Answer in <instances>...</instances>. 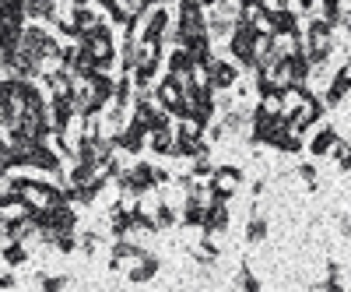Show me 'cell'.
I'll return each instance as SVG.
<instances>
[{"label": "cell", "mask_w": 351, "mask_h": 292, "mask_svg": "<svg viewBox=\"0 0 351 292\" xmlns=\"http://www.w3.org/2000/svg\"><path fill=\"white\" fill-rule=\"evenodd\" d=\"M18 285V278L11 275V271H4V275H0V289H14Z\"/></svg>", "instance_id": "obj_26"}, {"label": "cell", "mask_w": 351, "mask_h": 292, "mask_svg": "<svg viewBox=\"0 0 351 292\" xmlns=\"http://www.w3.org/2000/svg\"><path fill=\"white\" fill-rule=\"evenodd\" d=\"M267 187H271V183H267V180H263V177H260V180H253V187H250V194H253V201H263V194H267Z\"/></svg>", "instance_id": "obj_24"}, {"label": "cell", "mask_w": 351, "mask_h": 292, "mask_svg": "<svg viewBox=\"0 0 351 292\" xmlns=\"http://www.w3.org/2000/svg\"><path fill=\"white\" fill-rule=\"evenodd\" d=\"M327 159H334L337 172H351V141H344V137L337 134V141L330 144V155H327Z\"/></svg>", "instance_id": "obj_15"}, {"label": "cell", "mask_w": 351, "mask_h": 292, "mask_svg": "<svg viewBox=\"0 0 351 292\" xmlns=\"http://www.w3.org/2000/svg\"><path fill=\"white\" fill-rule=\"evenodd\" d=\"M334 141H337V127H334V124H316V134L306 137V152H309L313 159H327Z\"/></svg>", "instance_id": "obj_10"}, {"label": "cell", "mask_w": 351, "mask_h": 292, "mask_svg": "<svg viewBox=\"0 0 351 292\" xmlns=\"http://www.w3.org/2000/svg\"><path fill=\"white\" fill-rule=\"evenodd\" d=\"M67 21H71V28H74V39H77L81 32H88V28H95V25L102 21V14H99L92 4H81V8H74V4H71Z\"/></svg>", "instance_id": "obj_13"}, {"label": "cell", "mask_w": 351, "mask_h": 292, "mask_svg": "<svg viewBox=\"0 0 351 292\" xmlns=\"http://www.w3.org/2000/svg\"><path fill=\"white\" fill-rule=\"evenodd\" d=\"M232 285H236V289H246V292H260V289H263V282L253 275V268L246 265V260L239 265V271H236V282H232Z\"/></svg>", "instance_id": "obj_18"}, {"label": "cell", "mask_w": 351, "mask_h": 292, "mask_svg": "<svg viewBox=\"0 0 351 292\" xmlns=\"http://www.w3.org/2000/svg\"><path fill=\"white\" fill-rule=\"evenodd\" d=\"M152 215H155V225H158V232H169V229H176L180 225V212H176V204L172 201H155V208H152Z\"/></svg>", "instance_id": "obj_14"}, {"label": "cell", "mask_w": 351, "mask_h": 292, "mask_svg": "<svg viewBox=\"0 0 351 292\" xmlns=\"http://www.w3.org/2000/svg\"><path fill=\"white\" fill-rule=\"evenodd\" d=\"M295 177L306 183V190H316V187H319V169H316V162H299V166H295Z\"/></svg>", "instance_id": "obj_20"}, {"label": "cell", "mask_w": 351, "mask_h": 292, "mask_svg": "<svg viewBox=\"0 0 351 292\" xmlns=\"http://www.w3.org/2000/svg\"><path fill=\"white\" fill-rule=\"evenodd\" d=\"M116 148H120L123 155H137V152H144L148 148V131H144L134 116L120 127V134H116Z\"/></svg>", "instance_id": "obj_9"}, {"label": "cell", "mask_w": 351, "mask_h": 292, "mask_svg": "<svg viewBox=\"0 0 351 292\" xmlns=\"http://www.w3.org/2000/svg\"><path fill=\"white\" fill-rule=\"evenodd\" d=\"M14 99V78L8 74V78H0V106H8Z\"/></svg>", "instance_id": "obj_23"}, {"label": "cell", "mask_w": 351, "mask_h": 292, "mask_svg": "<svg viewBox=\"0 0 351 292\" xmlns=\"http://www.w3.org/2000/svg\"><path fill=\"white\" fill-rule=\"evenodd\" d=\"M337 232H341V236H344V240H351V212L337 218Z\"/></svg>", "instance_id": "obj_25"}, {"label": "cell", "mask_w": 351, "mask_h": 292, "mask_svg": "<svg viewBox=\"0 0 351 292\" xmlns=\"http://www.w3.org/2000/svg\"><path fill=\"white\" fill-rule=\"evenodd\" d=\"M148 148L162 159H176V127H158V131H148Z\"/></svg>", "instance_id": "obj_12"}, {"label": "cell", "mask_w": 351, "mask_h": 292, "mask_svg": "<svg viewBox=\"0 0 351 292\" xmlns=\"http://www.w3.org/2000/svg\"><path fill=\"white\" fill-rule=\"evenodd\" d=\"M158 271H162V257H158V254H152V250H144L141 257H134V260H130V268H127V282H130V285H148V282H155V278H158Z\"/></svg>", "instance_id": "obj_8"}, {"label": "cell", "mask_w": 351, "mask_h": 292, "mask_svg": "<svg viewBox=\"0 0 351 292\" xmlns=\"http://www.w3.org/2000/svg\"><path fill=\"white\" fill-rule=\"evenodd\" d=\"M49 247L56 254H77V232H56Z\"/></svg>", "instance_id": "obj_21"}, {"label": "cell", "mask_w": 351, "mask_h": 292, "mask_svg": "<svg viewBox=\"0 0 351 292\" xmlns=\"http://www.w3.org/2000/svg\"><path fill=\"white\" fill-rule=\"evenodd\" d=\"M243 169L239 166H215L211 177H208V187H211V197H221V201H232L239 190H243Z\"/></svg>", "instance_id": "obj_4"}, {"label": "cell", "mask_w": 351, "mask_h": 292, "mask_svg": "<svg viewBox=\"0 0 351 292\" xmlns=\"http://www.w3.org/2000/svg\"><path fill=\"white\" fill-rule=\"evenodd\" d=\"M239 78H243V67L236 60H225V56H211V60H208V81H211L215 92L232 89Z\"/></svg>", "instance_id": "obj_5"}, {"label": "cell", "mask_w": 351, "mask_h": 292, "mask_svg": "<svg viewBox=\"0 0 351 292\" xmlns=\"http://www.w3.org/2000/svg\"><path fill=\"white\" fill-rule=\"evenodd\" d=\"M197 4H200V8H204V11H208V8H211V4H218V0H197Z\"/></svg>", "instance_id": "obj_27"}, {"label": "cell", "mask_w": 351, "mask_h": 292, "mask_svg": "<svg viewBox=\"0 0 351 292\" xmlns=\"http://www.w3.org/2000/svg\"><path fill=\"white\" fill-rule=\"evenodd\" d=\"M228 225H232V208H228V201L211 197L208 212H204V222H200V232H208V236H225Z\"/></svg>", "instance_id": "obj_6"}, {"label": "cell", "mask_w": 351, "mask_h": 292, "mask_svg": "<svg viewBox=\"0 0 351 292\" xmlns=\"http://www.w3.org/2000/svg\"><path fill=\"white\" fill-rule=\"evenodd\" d=\"M102 232L99 229H84V232H77V254H84V257H95L99 254V247H102Z\"/></svg>", "instance_id": "obj_16"}, {"label": "cell", "mask_w": 351, "mask_h": 292, "mask_svg": "<svg viewBox=\"0 0 351 292\" xmlns=\"http://www.w3.org/2000/svg\"><path fill=\"white\" fill-rule=\"evenodd\" d=\"M211 169H215L211 152H204V155L190 159V177H193V180H208V177H211Z\"/></svg>", "instance_id": "obj_19"}, {"label": "cell", "mask_w": 351, "mask_h": 292, "mask_svg": "<svg viewBox=\"0 0 351 292\" xmlns=\"http://www.w3.org/2000/svg\"><path fill=\"white\" fill-rule=\"evenodd\" d=\"M228 43V53H232V60H236L243 71L253 74L256 67V32H253V25L250 21H236V28H232V36L225 39Z\"/></svg>", "instance_id": "obj_3"}, {"label": "cell", "mask_w": 351, "mask_h": 292, "mask_svg": "<svg viewBox=\"0 0 351 292\" xmlns=\"http://www.w3.org/2000/svg\"><path fill=\"white\" fill-rule=\"evenodd\" d=\"M21 8H25V18L28 21L53 25L56 18H60V0H21Z\"/></svg>", "instance_id": "obj_11"}, {"label": "cell", "mask_w": 351, "mask_h": 292, "mask_svg": "<svg viewBox=\"0 0 351 292\" xmlns=\"http://www.w3.org/2000/svg\"><path fill=\"white\" fill-rule=\"evenodd\" d=\"M39 285L46 292H56V289H67L71 285V275H39Z\"/></svg>", "instance_id": "obj_22"}, {"label": "cell", "mask_w": 351, "mask_h": 292, "mask_svg": "<svg viewBox=\"0 0 351 292\" xmlns=\"http://www.w3.org/2000/svg\"><path fill=\"white\" fill-rule=\"evenodd\" d=\"M112 183L120 187V194H127V197H144V194H155V190H158V183H155V166H152V162H130Z\"/></svg>", "instance_id": "obj_2"}, {"label": "cell", "mask_w": 351, "mask_h": 292, "mask_svg": "<svg viewBox=\"0 0 351 292\" xmlns=\"http://www.w3.org/2000/svg\"><path fill=\"white\" fill-rule=\"evenodd\" d=\"M267 236H271V215L263 212L260 201H253V212L243 225V240H246V247H260V243H267Z\"/></svg>", "instance_id": "obj_7"}, {"label": "cell", "mask_w": 351, "mask_h": 292, "mask_svg": "<svg viewBox=\"0 0 351 292\" xmlns=\"http://www.w3.org/2000/svg\"><path fill=\"white\" fill-rule=\"evenodd\" d=\"M0 71H4V49H0Z\"/></svg>", "instance_id": "obj_28"}, {"label": "cell", "mask_w": 351, "mask_h": 292, "mask_svg": "<svg viewBox=\"0 0 351 292\" xmlns=\"http://www.w3.org/2000/svg\"><path fill=\"white\" fill-rule=\"evenodd\" d=\"M4 265L8 268H21V265H28V247L21 243V240H8V247H4Z\"/></svg>", "instance_id": "obj_17"}, {"label": "cell", "mask_w": 351, "mask_h": 292, "mask_svg": "<svg viewBox=\"0 0 351 292\" xmlns=\"http://www.w3.org/2000/svg\"><path fill=\"white\" fill-rule=\"evenodd\" d=\"M299 43H302V53L313 67H330V56L337 49V28L327 25L319 14L313 18H302V28H299ZM337 71V67H330Z\"/></svg>", "instance_id": "obj_1"}]
</instances>
